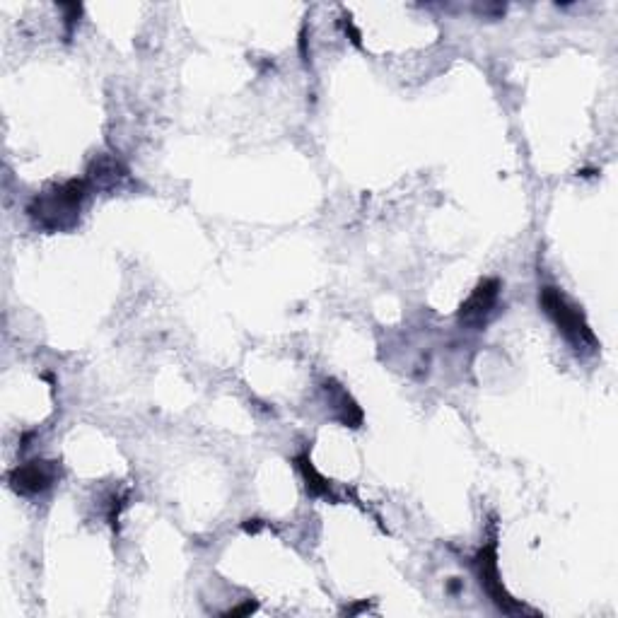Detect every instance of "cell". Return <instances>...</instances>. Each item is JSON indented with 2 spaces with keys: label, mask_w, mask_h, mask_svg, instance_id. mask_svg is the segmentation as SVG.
<instances>
[{
  "label": "cell",
  "mask_w": 618,
  "mask_h": 618,
  "mask_svg": "<svg viewBox=\"0 0 618 618\" xmlns=\"http://www.w3.org/2000/svg\"><path fill=\"white\" fill-rule=\"evenodd\" d=\"M295 464H297V469H300L302 478H305L307 493L312 495V498H324V500H331V503H338V495L334 493V486H331V481H326V478L314 469L309 454H297Z\"/></svg>",
  "instance_id": "cell-8"
},
{
  "label": "cell",
  "mask_w": 618,
  "mask_h": 618,
  "mask_svg": "<svg viewBox=\"0 0 618 618\" xmlns=\"http://www.w3.org/2000/svg\"><path fill=\"white\" fill-rule=\"evenodd\" d=\"M126 167L116 157H97L87 172V182L95 189H114L126 179Z\"/></svg>",
  "instance_id": "cell-7"
},
{
  "label": "cell",
  "mask_w": 618,
  "mask_h": 618,
  "mask_svg": "<svg viewBox=\"0 0 618 618\" xmlns=\"http://www.w3.org/2000/svg\"><path fill=\"white\" fill-rule=\"evenodd\" d=\"M87 179H71V182L54 186L46 194L32 198L27 206V215L34 227L44 232H68L78 225L85 198L90 196Z\"/></svg>",
  "instance_id": "cell-1"
},
{
  "label": "cell",
  "mask_w": 618,
  "mask_h": 618,
  "mask_svg": "<svg viewBox=\"0 0 618 618\" xmlns=\"http://www.w3.org/2000/svg\"><path fill=\"white\" fill-rule=\"evenodd\" d=\"M252 611H256V604L247 602V604L237 606V609H230L225 616H247V614H252Z\"/></svg>",
  "instance_id": "cell-9"
},
{
  "label": "cell",
  "mask_w": 618,
  "mask_h": 618,
  "mask_svg": "<svg viewBox=\"0 0 618 618\" xmlns=\"http://www.w3.org/2000/svg\"><path fill=\"white\" fill-rule=\"evenodd\" d=\"M324 389L326 394H329V404L334 408L336 421L348 425V428H358V425L363 423V411H360V406L355 404L353 396L348 394L336 380H326Z\"/></svg>",
  "instance_id": "cell-6"
},
{
  "label": "cell",
  "mask_w": 618,
  "mask_h": 618,
  "mask_svg": "<svg viewBox=\"0 0 618 618\" xmlns=\"http://www.w3.org/2000/svg\"><path fill=\"white\" fill-rule=\"evenodd\" d=\"M500 290H503V283H500L498 278H483L474 288V293L466 297L462 307H459V324L469 326V329L474 331L483 329V326L493 319L495 309H498Z\"/></svg>",
  "instance_id": "cell-4"
},
{
  "label": "cell",
  "mask_w": 618,
  "mask_h": 618,
  "mask_svg": "<svg viewBox=\"0 0 618 618\" xmlns=\"http://www.w3.org/2000/svg\"><path fill=\"white\" fill-rule=\"evenodd\" d=\"M242 527H244V532H249V534H256V532H261V529H264V527H266V524H264V522H261V520H247V522H244V524H242Z\"/></svg>",
  "instance_id": "cell-10"
},
{
  "label": "cell",
  "mask_w": 618,
  "mask_h": 618,
  "mask_svg": "<svg viewBox=\"0 0 618 618\" xmlns=\"http://www.w3.org/2000/svg\"><path fill=\"white\" fill-rule=\"evenodd\" d=\"M539 305L544 307L546 317L558 326L565 341L577 353H597L599 338L594 336L590 322L585 319L582 309L573 305L561 290L553 288V285H544L539 293Z\"/></svg>",
  "instance_id": "cell-2"
},
{
  "label": "cell",
  "mask_w": 618,
  "mask_h": 618,
  "mask_svg": "<svg viewBox=\"0 0 618 618\" xmlns=\"http://www.w3.org/2000/svg\"><path fill=\"white\" fill-rule=\"evenodd\" d=\"M58 481V464L46 462V459H32L15 466L8 474L10 488L17 495H25V498H34V495H42L49 491L51 486Z\"/></svg>",
  "instance_id": "cell-5"
},
{
  "label": "cell",
  "mask_w": 618,
  "mask_h": 618,
  "mask_svg": "<svg viewBox=\"0 0 618 618\" xmlns=\"http://www.w3.org/2000/svg\"><path fill=\"white\" fill-rule=\"evenodd\" d=\"M474 573L478 577V585L481 590L488 594V599L495 604V609L505 616H539V611L529 609L527 604L517 602L510 592L505 590L503 580H500V568H498V536L488 539V544H483V548H478V553L474 556Z\"/></svg>",
  "instance_id": "cell-3"
}]
</instances>
